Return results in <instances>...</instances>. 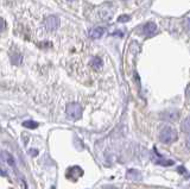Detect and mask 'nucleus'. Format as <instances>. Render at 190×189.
Masks as SVG:
<instances>
[{
	"label": "nucleus",
	"instance_id": "39448f33",
	"mask_svg": "<svg viewBox=\"0 0 190 189\" xmlns=\"http://www.w3.org/2000/svg\"><path fill=\"white\" fill-rule=\"evenodd\" d=\"M2 159H4V162H5L8 166L15 168V159L13 158V156H12L10 152L2 151Z\"/></svg>",
	"mask_w": 190,
	"mask_h": 189
},
{
	"label": "nucleus",
	"instance_id": "a211bd4d",
	"mask_svg": "<svg viewBox=\"0 0 190 189\" xmlns=\"http://www.w3.org/2000/svg\"><path fill=\"white\" fill-rule=\"evenodd\" d=\"M1 24H2L1 25V30H4L5 29V22H4V19H1Z\"/></svg>",
	"mask_w": 190,
	"mask_h": 189
},
{
	"label": "nucleus",
	"instance_id": "6ab92c4d",
	"mask_svg": "<svg viewBox=\"0 0 190 189\" xmlns=\"http://www.w3.org/2000/svg\"><path fill=\"white\" fill-rule=\"evenodd\" d=\"M187 97H188V98H190V86L188 87V89H187Z\"/></svg>",
	"mask_w": 190,
	"mask_h": 189
},
{
	"label": "nucleus",
	"instance_id": "f3484780",
	"mask_svg": "<svg viewBox=\"0 0 190 189\" xmlns=\"http://www.w3.org/2000/svg\"><path fill=\"white\" fill-rule=\"evenodd\" d=\"M31 155H33V156H36V155H38V151H36V150H31Z\"/></svg>",
	"mask_w": 190,
	"mask_h": 189
},
{
	"label": "nucleus",
	"instance_id": "9b49d317",
	"mask_svg": "<svg viewBox=\"0 0 190 189\" xmlns=\"http://www.w3.org/2000/svg\"><path fill=\"white\" fill-rule=\"evenodd\" d=\"M156 163H157V164H160V165H165V166L174 165V164H175V162L171 161V159H158V161H156Z\"/></svg>",
	"mask_w": 190,
	"mask_h": 189
},
{
	"label": "nucleus",
	"instance_id": "dca6fc26",
	"mask_svg": "<svg viewBox=\"0 0 190 189\" xmlns=\"http://www.w3.org/2000/svg\"><path fill=\"white\" fill-rule=\"evenodd\" d=\"M185 144H187V148L190 150V136L188 137V139H187V142H185Z\"/></svg>",
	"mask_w": 190,
	"mask_h": 189
},
{
	"label": "nucleus",
	"instance_id": "aec40b11",
	"mask_svg": "<svg viewBox=\"0 0 190 189\" xmlns=\"http://www.w3.org/2000/svg\"><path fill=\"white\" fill-rule=\"evenodd\" d=\"M187 25H188V29L190 30V19L188 20V23H187Z\"/></svg>",
	"mask_w": 190,
	"mask_h": 189
},
{
	"label": "nucleus",
	"instance_id": "20e7f679",
	"mask_svg": "<svg viewBox=\"0 0 190 189\" xmlns=\"http://www.w3.org/2000/svg\"><path fill=\"white\" fill-rule=\"evenodd\" d=\"M105 32H106V30H105L103 28L98 26V28L91 29V32H89V36H91V38H93V39H99V38L102 37V35H103Z\"/></svg>",
	"mask_w": 190,
	"mask_h": 189
},
{
	"label": "nucleus",
	"instance_id": "4be33fe9",
	"mask_svg": "<svg viewBox=\"0 0 190 189\" xmlns=\"http://www.w3.org/2000/svg\"><path fill=\"white\" fill-rule=\"evenodd\" d=\"M69 1H73V0H69Z\"/></svg>",
	"mask_w": 190,
	"mask_h": 189
},
{
	"label": "nucleus",
	"instance_id": "0eeeda50",
	"mask_svg": "<svg viewBox=\"0 0 190 189\" xmlns=\"http://www.w3.org/2000/svg\"><path fill=\"white\" fill-rule=\"evenodd\" d=\"M127 178L129 180H132V181H140L141 180V175L139 171L137 170H134V169H129V171H127Z\"/></svg>",
	"mask_w": 190,
	"mask_h": 189
},
{
	"label": "nucleus",
	"instance_id": "ddd939ff",
	"mask_svg": "<svg viewBox=\"0 0 190 189\" xmlns=\"http://www.w3.org/2000/svg\"><path fill=\"white\" fill-rule=\"evenodd\" d=\"M11 61H12V63L13 64H20L22 63V56L20 55H18V54H15L12 57H11Z\"/></svg>",
	"mask_w": 190,
	"mask_h": 189
},
{
	"label": "nucleus",
	"instance_id": "f03ea898",
	"mask_svg": "<svg viewBox=\"0 0 190 189\" xmlns=\"http://www.w3.org/2000/svg\"><path fill=\"white\" fill-rule=\"evenodd\" d=\"M65 112L68 117L73 120H77L82 117V107L77 102H70L65 107Z\"/></svg>",
	"mask_w": 190,
	"mask_h": 189
},
{
	"label": "nucleus",
	"instance_id": "9d476101",
	"mask_svg": "<svg viewBox=\"0 0 190 189\" xmlns=\"http://www.w3.org/2000/svg\"><path fill=\"white\" fill-rule=\"evenodd\" d=\"M23 126L24 127H26V129L35 130L38 127V122H36V121H33V120H27V121H24Z\"/></svg>",
	"mask_w": 190,
	"mask_h": 189
},
{
	"label": "nucleus",
	"instance_id": "423d86ee",
	"mask_svg": "<svg viewBox=\"0 0 190 189\" xmlns=\"http://www.w3.org/2000/svg\"><path fill=\"white\" fill-rule=\"evenodd\" d=\"M157 30V25L154 23H147L144 25L143 28V32H144L146 36H150V35H153Z\"/></svg>",
	"mask_w": 190,
	"mask_h": 189
},
{
	"label": "nucleus",
	"instance_id": "7ed1b4c3",
	"mask_svg": "<svg viewBox=\"0 0 190 189\" xmlns=\"http://www.w3.org/2000/svg\"><path fill=\"white\" fill-rule=\"evenodd\" d=\"M44 25L49 31H55L60 25V18L56 15H50L44 20Z\"/></svg>",
	"mask_w": 190,
	"mask_h": 189
},
{
	"label": "nucleus",
	"instance_id": "f8f14e48",
	"mask_svg": "<svg viewBox=\"0 0 190 189\" xmlns=\"http://www.w3.org/2000/svg\"><path fill=\"white\" fill-rule=\"evenodd\" d=\"M91 66L94 67L95 69H99L102 67V61L100 57H94V60L91 61Z\"/></svg>",
	"mask_w": 190,
	"mask_h": 189
},
{
	"label": "nucleus",
	"instance_id": "2eb2a0df",
	"mask_svg": "<svg viewBox=\"0 0 190 189\" xmlns=\"http://www.w3.org/2000/svg\"><path fill=\"white\" fill-rule=\"evenodd\" d=\"M178 173H181V174H185V169L181 166V168H178Z\"/></svg>",
	"mask_w": 190,
	"mask_h": 189
},
{
	"label": "nucleus",
	"instance_id": "1a4fd4ad",
	"mask_svg": "<svg viewBox=\"0 0 190 189\" xmlns=\"http://www.w3.org/2000/svg\"><path fill=\"white\" fill-rule=\"evenodd\" d=\"M182 130L183 132L189 133L190 135V117H187L182 122Z\"/></svg>",
	"mask_w": 190,
	"mask_h": 189
},
{
	"label": "nucleus",
	"instance_id": "4468645a",
	"mask_svg": "<svg viewBox=\"0 0 190 189\" xmlns=\"http://www.w3.org/2000/svg\"><path fill=\"white\" fill-rule=\"evenodd\" d=\"M120 23H125V22H129V15H122V17H119V19H118Z\"/></svg>",
	"mask_w": 190,
	"mask_h": 189
},
{
	"label": "nucleus",
	"instance_id": "f257e3e1",
	"mask_svg": "<svg viewBox=\"0 0 190 189\" xmlns=\"http://www.w3.org/2000/svg\"><path fill=\"white\" fill-rule=\"evenodd\" d=\"M177 138H178L177 131H176L174 127H171V126H165L164 129L160 131L159 139L162 143L171 144V143H174V142H176Z\"/></svg>",
	"mask_w": 190,
	"mask_h": 189
},
{
	"label": "nucleus",
	"instance_id": "412c9836",
	"mask_svg": "<svg viewBox=\"0 0 190 189\" xmlns=\"http://www.w3.org/2000/svg\"><path fill=\"white\" fill-rule=\"evenodd\" d=\"M108 189H114V188H108Z\"/></svg>",
	"mask_w": 190,
	"mask_h": 189
},
{
	"label": "nucleus",
	"instance_id": "6e6552de",
	"mask_svg": "<svg viewBox=\"0 0 190 189\" xmlns=\"http://www.w3.org/2000/svg\"><path fill=\"white\" fill-rule=\"evenodd\" d=\"M178 115H179V113H178L177 111H170V112H167V114H164V118H165L167 120L175 121L176 119L178 118Z\"/></svg>",
	"mask_w": 190,
	"mask_h": 189
}]
</instances>
